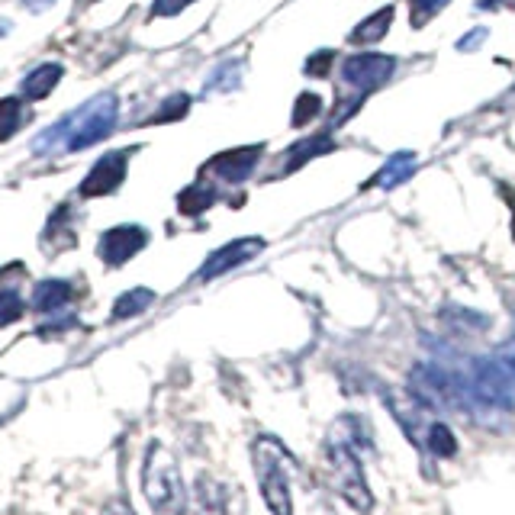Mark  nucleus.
<instances>
[{
	"mask_svg": "<svg viewBox=\"0 0 515 515\" xmlns=\"http://www.w3.org/2000/svg\"><path fill=\"white\" fill-rule=\"evenodd\" d=\"M116 103L113 94H97L94 100H87L84 107H78L71 116H65L58 126H49L46 132H39L33 142V155H55L62 152H81L91 145L103 142L116 126Z\"/></svg>",
	"mask_w": 515,
	"mask_h": 515,
	"instance_id": "obj_1",
	"label": "nucleus"
},
{
	"mask_svg": "<svg viewBox=\"0 0 515 515\" xmlns=\"http://www.w3.org/2000/svg\"><path fill=\"white\" fill-rule=\"evenodd\" d=\"M361 422L358 419H338L329 432L326 441V454H329V487L345 499L348 506H355L358 512H371L374 509V496L367 490V480H364V467L358 458V448H361Z\"/></svg>",
	"mask_w": 515,
	"mask_h": 515,
	"instance_id": "obj_2",
	"label": "nucleus"
},
{
	"mask_svg": "<svg viewBox=\"0 0 515 515\" xmlns=\"http://www.w3.org/2000/svg\"><path fill=\"white\" fill-rule=\"evenodd\" d=\"M252 464L258 477V490L271 515H293V493H290V451L274 435H258L252 445Z\"/></svg>",
	"mask_w": 515,
	"mask_h": 515,
	"instance_id": "obj_3",
	"label": "nucleus"
},
{
	"mask_svg": "<svg viewBox=\"0 0 515 515\" xmlns=\"http://www.w3.org/2000/svg\"><path fill=\"white\" fill-rule=\"evenodd\" d=\"M142 493L149 499L155 515H184L187 512V490L174 454L161 445H152L142 464Z\"/></svg>",
	"mask_w": 515,
	"mask_h": 515,
	"instance_id": "obj_4",
	"label": "nucleus"
},
{
	"mask_svg": "<svg viewBox=\"0 0 515 515\" xmlns=\"http://www.w3.org/2000/svg\"><path fill=\"white\" fill-rule=\"evenodd\" d=\"M393 71H396V58L393 55H380V52H355L342 62L345 84L355 87L361 97L377 91L380 84H387Z\"/></svg>",
	"mask_w": 515,
	"mask_h": 515,
	"instance_id": "obj_5",
	"label": "nucleus"
},
{
	"mask_svg": "<svg viewBox=\"0 0 515 515\" xmlns=\"http://www.w3.org/2000/svg\"><path fill=\"white\" fill-rule=\"evenodd\" d=\"M264 155V145H245V149H229L219 152L216 158H210L206 165V174L226 181V184H242L252 178V171L258 168V161Z\"/></svg>",
	"mask_w": 515,
	"mask_h": 515,
	"instance_id": "obj_6",
	"label": "nucleus"
},
{
	"mask_svg": "<svg viewBox=\"0 0 515 515\" xmlns=\"http://www.w3.org/2000/svg\"><path fill=\"white\" fill-rule=\"evenodd\" d=\"M264 252V239H235L229 245H223L219 252H213L210 258H206V264L200 268V281H213V277H223L229 274L232 268H239V264L252 261L255 255Z\"/></svg>",
	"mask_w": 515,
	"mask_h": 515,
	"instance_id": "obj_7",
	"label": "nucleus"
},
{
	"mask_svg": "<svg viewBox=\"0 0 515 515\" xmlns=\"http://www.w3.org/2000/svg\"><path fill=\"white\" fill-rule=\"evenodd\" d=\"M145 242H149V235L139 226H116L110 232L100 235V258L110 264V268H120L126 264L136 252H142Z\"/></svg>",
	"mask_w": 515,
	"mask_h": 515,
	"instance_id": "obj_8",
	"label": "nucleus"
},
{
	"mask_svg": "<svg viewBox=\"0 0 515 515\" xmlns=\"http://www.w3.org/2000/svg\"><path fill=\"white\" fill-rule=\"evenodd\" d=\"M126 178V152H110L103 155L97 165L91 168V174L81 184V197H103L123 184Z\"/></svg>",
	"mask_w": 515,
	"mask_h": 515,
	"instance_id": "obj_9",
	"label": "nucleus"
},
{
	"mask_svg": "<svg viewBox=\"0 0 515 515\" xmlns=\"http://www.w3.org/2000/svg\"><path fill=\"white\" fill-rule=\"evenodd\" d=\"M226 487L210 474H200L194 483V515H226Z\"/></svg>",
	"mask_w": 515,
	"mask_h": 515,
	"instance_id": "obj_10",
	"label": "nucleus"
},
{
	"mask_svg": "<svg viewBox=\"0 0 515 515\" xmlns=\"http://www.w3.org/2000/svg\"><path fill=\"white\" fill-rule=\"evenodd\" d=\"M416 171V152H396L387 158V165L380 168L371 181H367L364 187L371 190V187H380V190H393L396 184H403L409 174Z\"/></svg>",
	"mask_w": 515,
	"mask_h": 515,
	"instance_id": "obj_11",
	"label": "nucleus"
},
{
	"mask_svg": "<svg viewBox=\"0 0 515 515\" xmlns=\"http://www.w3.org/2000/svg\"><path fill=\"white\" fill-rule=\"evenodd\" d=\"M393 13H396V7H380L377 13H371V17H364L355 29H351L348 42L351 46H374V42H380L390 33Z\"/></svg>",
	"mask_w": 515,
	"mask_h": 515,
	"instance_id": "obj_12",
	"label": "nucleus"
},
{
	"mask_svg": "<svg viewBox=\"0 0 515 515\" xmlns=\"http://www.w3.org/2000/svg\"><path fill=\"white\" fill-rule=\"evenodd\" d=\"M335 145H332V136L329 132H319V136H309V139H303V142H297L293 145V149L284 155V168H281V174H293V171H300L306 161H313L316 155H326V152H332Z\"/></svg>",
	"mask_w": 515,
	"mask_h": 515,
	"instance_id": "obj_13",
	"label": "nucleus"
},
{
	"mask_svg": "<svg viewBox=\"0 0 515 515\" xmlns=\"http://www.w3.org/2000/svg\"><path fill=\"white\" fill-rule=\"evenodd\" d=\"M62 81V65H39V68H33L29 71V75L23 78V84H20V94L26 97V100H42V97H49L52 94V87Z\"/></svg>",
	"mask_w": 515,
	"mask_h": 515,
	"instance_id": "obj_14",
	"label": "nucleus"
},
{
	"mask_svg": "<svg viewBox=\"0 0 515 515\" xmlns=\"http://www.w3.org/2000/svg\"><path fill=\"white\" fill-rule=\"evenodd\" d=\"M71 303V287L65 281H42L33 290V309L36 313H55Z\"/></svg>",
	"mask_w": 515,
	"mask_h": 515,
	"instance_id": "obj_15",
	"label": "nucleus"
},
{
	"mask_svg": "<svg viewBox=\"0 0 515 515\" xmlns=\"http://www.w3.org/2000/svg\"><path fill=\"white\" fill-rule=\"evenodd\" d=\"M422 448L429 451L432 458H454V454H458V441H454L445 422H429V429L422 435Z\"/></svg>",
	"mask_w": 515,
	"mask_h": 515,
	"instance_id": "obj_16",
	"label": "nucleus"
},
{
	"mask_svg": "<svg viewBox=\"0 0 515 515\" xmlns=\"http://www.w3.org/2000/svg\"><path fill=\"white\" fill-rule=\"evenodd\" d=\"M216 203V187L206 184V181H197L194 187H187L184 194L178 197V210L187 213V216H197L203 210H210Z\"/></svg>",
	"mask_w": 515,
	"mask_h": 515,
	"instance_id": "obj_17",
	"label": "nucleus"
},
{
	"mask_svg": "<svg viewBox=\"0 0 515 515\" xmlns=\"http://www.w3.org/2000/svg\"><path fill=\"white\" fill-rule=\"evenodd\" d=\"M152 300H155L152 290H145V287L129 290V293H123V297L113 303V319H132V316H139V313H145V309L152 306Z\"/></svg>",
	"mask_w": 515,
	"mask_h": 515,
	"instance_id": "obj_18",
	"label": "nucleus"
},
{
	"mask_svg": "<svg viewBox=\"0 0 515 515\" xmlns=\"http://www.w3.org/2000/svg\"><path fill=\"white\" fill-rule=\"evenodd\" d=\"M448 4H451V0H409V23L416 29H422L429 20H435Z\"/></svg>",
	"mask_w": 515,
	"mask_h": 515,
	"instance_id": "obj_19",
	"label": "nucleus"
},
{
	"mask_svg": "<svg viewBox=\"0 0 515 515\" xmlns=\"http://www.w3.org/2000/svg\"><path fill=\"white\" fill-rule=\"evenodd\" d=\"M20 129V100L4 97L0 100V142H7Z\"/></svg>",
	"mask_w": 515,
	"mask_h": 515,
	"instance_id": "obj_20",
	"label": "nucleus"
},
{
	"mask_svg": "<svg viewBox=\"0 0 515 515\" xmlns=\"http://www.w3.org/2000/svg\"><path fill=\"white\" fill-rule=\"evenodd\" d=\"M187 110H190V97H187V94H171V97L158 107V113L152 116V123H174V120H184Z\"/></svg>",
	"mask_w": 515,
	"mask_h": 515,
	"instance_id": "obj_21",
	"label": "nucleus"
},
{
	"mask_svg": "<svg viewBox=\"0 0 515 515\" xmlns=\"http://www.w3.org/2000/svg\"><path fill=\"white\" fill-rule=\"evenodd\" d=\"M319 113H322V97L306 91V94H300V97H297V107H293V126H306V123H313Z\"/></svg>",
	"mask_w": 515,
	"mask_h": 515,
	"instance_id": "obj_22",
	"label": "nucleus"
},
{
	"mask_svg": "<svg viewBox=\"0 0 515 515\" xmlns=\"http://www.w3.org/2000/svg\"><path fill=\"white\" fill-rule=\"evenodd\" d=\"M239 78H242V71L235 62L219 65L210 75V81H206V91H232V87H239Z\"/></svg>",
	"mask_w": 515,
	"mask_h": 515,
	"instance_id": "obj_23",
	"label": "nucleus"
},
{
	"mask_svg": "<svg viewBox=\"0 0 515 515\" xmlns=\"http://www.w3.org/2000/svg\"><path fill=\"white\" fill-rule=\"evenodd\" d=\"M20 316H23V300L13 290H4L0 293V326H10Z\"/></svg>",
	"mask_w": 515,
	"mask_h": 515,
	"instance_id": "obj_24",
	"label": "nucleus"
},
{
	"mask_svg": "<svg viewBox=\"0 0 515 515\" xmlns=\"http://www.w3.org/2000/svg\"><path fill=\"white\" fill-rule=\"evenodd\" d=\"M332 62H335V52H332V49H319L316 55L306 58V75H309V78H326L329 71H332V68H329Z\"/></svg>",
	"mask_w": 515,
	"mask_h": 515,
	"instance_id": "obj_25",
	"label": "nucleus"
},
{
	"mask_svg": "<svg viewBox=\"0 0 515 515\" xmlns=\"http://www.w3.org/2000/svg\"><path fill=\"white\" fill-rule=\"evenodd\" d=\"M496 361H499V367H503V371L509 374L512 387H515V335L509 338L506 345H499V351H496Z\"/></svg>",
	"mask_w": 515,
	"mask_h": 515,
	"instance_id": "obj_26",
	"label": "nucleus"
},
{
	"mask_svg": "<svg viewBox=\"0 0 515 515\" xmlns=\"http://www.w3.org/2000/svg\"><path fill=\"white\" fill-rule=\"evenodd\" d=\"M187 4H194V0H155L152 17H174V13H181Z\"/></svg>",
	"mask_w": 515,
	"mask_h": 515,
	"instance_id": "obj_27",
	"label": "nucleus"
},
{
	"mask_svg": "<svg viewBox=\"0 0 515 515\" xmlns=\"http://www.w3.org/2000/svg\"><path fill=\"white\" fill-rule=\"evenodd\" d=\"M100 515H136V512H132L126 499H110V503L100 509Z\"/></svg>",
	"mask_w": 515,
	"mask_h": 515,
	"instance_id": "obj_28",
	"label": "nucleus"
},
{
	"mask_svg": "<svg viewBox=\"0 0 515 515\" xmlns=\"http://www.w3.org/2000/svg\"><path fill=\"white\" fill-rule=\"evenodd\" d=\"M483 39H487V29H474V33L461 39L458 49H461V52H470V49H477V42H483Z\"/></svg>",
	"mask_w": 515,
	"mask_h": 515,
	"instance_id": "obj_29",
	"label": "nucleus"
},
{
	"mask_svg": "<svg viewBox=\"0 0 515 515\" xmlns=\"http://www.w3.org/2000/svg\"><path fill=\"white\" fill-rule=\"evenodd\" d=\"M52 4H55V0H23V7H26V10H33V13L49 10Z\"/></svg>",
	"mask_w": 515,
	"mask_h": 515,
	"instance_id": "obj_30",
	"label": "nucleus"
},
{
	"mask_svg": "<svg viewBox=\"0 0 515 515\" xmlns=\"http://www.w3.org/2000/svg\"><path fill=\"white\" fill-rule=\"evenodd\" d=\"M512 235H515V216H512Z\"/></svg>",
	"mask_w": 515,
	"mask_h": 515,
	"instance_id": "obj_31",
	"label": "nucleus"
},
{
	"mask_svg": "<svg viewBox=\"0 0 515 515\" xmlns=\"http://www.w3.org/2000/svg\"><path fill=\"white\" fill-rule=\"evenodd\" d=\"M512 94H515V87H512Z\"/></svg>",
	"mask_w": 515,
	"mask_h": 515,
	"instance_id": "obj_32",
	"label": "nucleus"
}]
</instances>
